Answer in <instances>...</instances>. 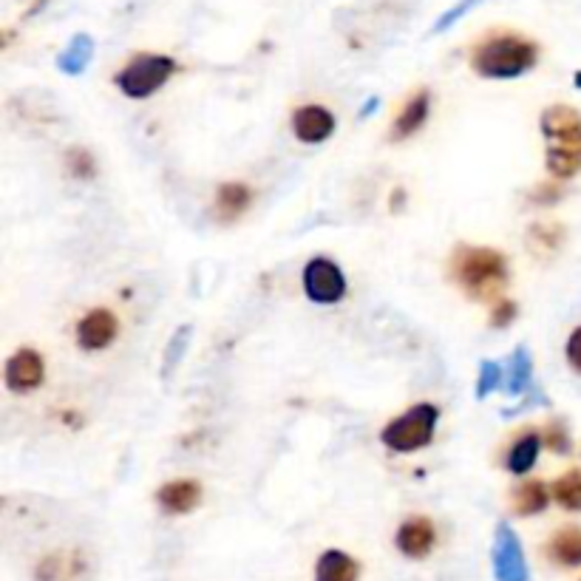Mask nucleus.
<instances>
[{"label":"nucleus","instance_id":"obj_16","mask_svg":"<svg viewBox=\"0 0 581 581\" xmlns=\"http://www.w3.org/2000/svg\"><path fill=\"white\" fill-rule=\"evenodd\" d=\"M550 559L562 567H579L581 564V530L579 528H562L547 547Z\"/></svg>","mask_w":581,"mask_h":581},{"label":"nucleus","instance_id":"obj_9","mask_svg":"<svg viewBox=\"0 0 581 581\" xmlns=\"http://www.w3.org/2000/svg\"><path fill=\"white\" fill-rule=\"evenodd\" d=\"M117 329H120L117 318L108 309H91L86 318L77 324V343L86 352H97V349H105L117 338Z\"/></svg>","mask_w":581,"mask_h":581},{"label":"nucleus","instance_id":"obj_22","mask_svg":"<svg viewBox=\"0 0 581 581\" xmlns=\"http://www.w3.org/2000/svg\"><path fill=\"white\" fill-rule=\"evenodd\" d=\"M564 239V230L559 224H536L533 230H530V247L536 250V253H553V250H559V244Z\"/></svg>","mask_w":581,"mask_h":581},{"label":"nucleus","instance_id":"obj_12","mask_svg":"<svg viewBox=\"0 0 581 581\" xmlns=\"http://www.w3.org/2000/svg\"><path fill=\"white\" fill-rule=\"evenodd\" d=\"M159 505L168 513H188L199 505L202 499V488L193 479H173L165 488H159Z\"/></svg>","mask_w":581,"mask_h":581},{"label":"nucleus","instance_id":"obj_3","mask_svg":"<svg viewBox=\"0 0 581 581\" xmlns=\"http://www.w3.org/2000/svg\"><path fill=\"white\" fill-rule=\"evenodd\" d=\"M454 278L474 298H494L508 281V261L488 247H460L454 256Z\"/></svg>","mask_w":581,"mask_h":581},{"label":"nucleus","instance_id":"obj_24","mask_svg":"<svg viewBox=\"0 0 581 581\" xmlns=\"http://www.w3.org/2000/svg\"><path fill=\"white\" fill-rule=\"evenodd\" d=\"M69 171L74 173L77 179H91V176H94V156L88 154V151H83V148L71 151Z\"/></svg>","mask_w":581,"mask_h":581},{"label":"nucleus","instance_id":"obj_8","mask_svg":"<svg viewBox=\"0 0 581 581\" xmlns=\"http://www.w3.org/2000/svg\"><path fill=\"white\" fill-rule=\"evenodd\" d=\"M46 366L35 349H20L6 363V386L12 392H32L43 383Z\"/></svg>","mask_w":581,"mask_h":581},{"label":"nucleus","instance_id":"obj_26","mask_svg":"<svg viewBox=\"0 0 581 581\" xmlns=\"http://www.w3.org/2000/svg\"><path fill=\"white\" fill-rule=\"evenodd\" d=\"M567 360L576 372H581V326L573 329V335L567 338Z\"/></svg>","mask_w":581,"mask_h":581},{"label":"nucleus","instance_id":"obj_30","mask_svg":"<svg viewBox=\"0 0 581 581\" xmlns=\"http://www.w3.org/2000/svg\"><path fill=\"white\" fill-rule=\"evenodd\" d=\"M576 86H581V71H579V74H576Z\"/></svg>","mask_w":581,"mask_h":581},{"label":"nucleus","instance_id":"obj_28","mask_svg":"<svg viewBox=\"0 0 581 581\" xmlns=\"http://www.w3.org/2000/svg\"><path fill=\"white\" fill-rule=\"evenodd\" d=\"M516 318V304L513 301H499V307H496L494 318H491V324L494 326H508Z\"/></svg>","mask_w":581,"mask_h":581},{"label":"nucleus","instance_id":"obj_13","mask_svg":"<svg viewBox=\"0 0 581 581\" xmlns=\"http://www.w3.org/2000/svg\"><path fill=\"white\" fill-rule=\"evenodd\" d=\"M428 111H431V94L428 91H417L409 103L403 105V111L397 114V120L392 125V137L406 139L411 134H417L426 125Z\"/></svg>","mask_w":581,"mask_h":581},{"label":"nucleus","instance_id":"obj_10","mask_svg":"<svg viewBox=\"0 0 581 581\" xmlns=\"http://www.w3.org/2000/svg\"><path fill=\"white\" fill-rule=\"evenodd\" d=\"M292 131L301 142L318 145L335 131V117L326 111L324 105H304L292 114Z\"/></svg>","mask_w":581,"mask_h":581},{"label":"nucleus","instance_id":"obj_21","mask_svg":"<svg viewBox=\"0 0 581 581\" xmlns=\"http://www.w3.org/2000/svg\"><path fill=\"white\" fill-rule=\"evenodd\" d=\"M553 496L562 505L564 511H581V474L579 471H567L564 477L556 479L553 485Z\"/></svg>","mask_w":581,"mask_h":581},{"label":"nucleus","instance_id":"obj_19","mask_svg":"<svg viewBox=\"0 0 581 581\" xmlns=\"http://www.w3.org/2000/svg\"><path fill=\"white\" fill-rule=\"evenodd\" d=\"M539 448H542V440L536 434H522L508 451V468L513 474H528L539 460Z\"/></svg>","mask_w":581,"mask_h":581},{"label":"nucleus","instance_id":"obj_18","mask_svg":"<svg viewBox=\"0 0 581 581\" xmlns=\"http://www.w3.org/2000/svg\"><path fill=\"white\" fill-rule=\"evenodd\" d=\"M530 383H533V358H530L528 346H516L511 363H508V392H528Z\"/></svg>","mask_w":581,"mask_h":581},{"label":"nucleus","instance_id":"obj_25","mask_svg":"<svg viewBox=\"0 0 581 581\" xmlns=\"http://www.w3.org/2000/svg\"><path fill=\"white\" fill-rule=\"evenodd\" d=\"M545 445L547 448H553L556 454H567V451H570V437H567V428H564L562 423H553V426H547Z\"/></svg>","mask_w":581,"mask_h":581},{"label":"nucleus","instance_id":"obj_17","mask_svg":"<svg viewBox=\"0 0 581 581\" xmlns=\"http://www.w3.org/2000/svg\"><path fill=\"white\" fill-rule=\"evenodd\" d=\"M547 502H550V496H547L545 485L539 479H530L522 488H516V494H513V511L519 513V516H533V513L545 511Z\"/></svg>","mask_w":581,"mask_h":581},{"label":"nucleus","instance_id":"obj_7","mask_svg":"<svg viewBox=\"0 0 581 581\" xmlns=\"http://www.w3.org/2000/svg\"><path fill=\"white\" fill-rule=\"evenodd\" d=\"M494 576L496 581H530L522 542H519V536L508 525L496 528Z\"/></svg>","mask_w":581,"mask_h":581},{"label":"nucleus","instance_id":"obj_20","mask_svg":"<svg viewBox=\"0 0 581 581\" xmlns=\"http://www.w3.org/2000/svg\"><path fill=\"white\" fill-rule=\"evenodd\" d=\"M91 54H94V40L88 35H77L69 43V49L60 54L57 66L66 71V74H80L88 66Z\"/></svg>","mask_w":581,"mask_h":581},{"label":"nucleus","instance_id":"obj_11","mask_svg":"<svg viewBox=\"0 0 581 581\" xmlns=\"http://www.w3.org/2000/svg\"><path fill=\"white\" fill-rule=\"evenodd\" d=\"M434 542H437V530L426 516H411L409 522H403L397 530V547L409 559H426Z\"/></svg>","mask_w":581,"mask_h":581},{"label":"nucleus","instance_id":"obj_5","mask_svg":"<svg viewBox=\"0 0 581 581\" xmlns=\"http://www.w3.org/2000/svg\"><path fill=\"white\" fill-rule=\"evenodd\" d=\"M176 71V63L165 54H137L128 66L117 74V86L125 97L145 100L165 86Z\"/></svg>","mask_w":581,"mask_h":581},{"label":"nucleus","instance_id":"obj_27","mask_svg":"<svg viewBox=\"0 0 581 581\" xmlns=\"http://www.w3.org/2000/svg\"><path fill=\"white\" fill-rule=\"evenodd\" d=\"M471 3H477V0H462L460 6H454V9H451V12H445L443 20H440V23H437V26H434V32H445V29H448V26H451V23H457V20H460L462 15H465V12H468V9H471Z\"/></svg>","mask_w":581,"mask_h":581},{"label":"nucleus","instance_id":"obj_15","mask_svg":"<svg viewBox=\"0 0 581 581\" xmlns=\"http://www.w3.org/2000/svg\"><path fill=\"white\" fill-rule=\"evenodd\" d=\"M250 202H253V190L247 188V185H241V182H227V185L219 188V196H216L219 219H224V222L239 219L241 213L250 207Z\"/></svg>","mask_w":581,"mask_h":581},{"label":"nucleus","instance_id":"obj_14","mask_svg":"<svg viewBox=\"0 0 581 581\" xmlns=\"http://www.w3.org/2000/svg\"><path fill=\"white\" fill-rule=\"evenodd\" d=\"M360 567L343 550H326L315 567V581H358Z\"/></svg>","mask_w":581,"mask_h":581},{"label":"nucleus","instance_id":"obj_6","mask_svg":"<svg viewBox=\"0 0 581 581\" xmlns=\"http://www.w3.org/2000/svg\"><path fill=\"white\" fill-rule=\"evenodd\" d=\"M304 292L315 304H338L346 292L341 267L329 258H312L304 267Z\"/></svg>","mask_w":581,"mask_h":581},{"label":"nucleus","instance_id":"obj_1","mask_svg":"<svg viewBox=\"0 0 581 581\" xmlns=\"http://www.w3.org/2000/svg\"><path fill=\"white\" fill-rule=\"evenodd\" d=\"M542 134L550 142L547 171L573 179L581 171V114L570 105H553L542 114Z\"/></svg>","mask_w":581,"mask_h":581},{"label":"nucleus","instance_id":"obj_4","mask_svg":"<svg viewBox=\"0 0 581 581\" xmlns=\"http://www.w3.org/2000/svg\"><path fill=\"white\" fill-rule=\"evenodd\" d=\"M437 417L440 409L431 406V403H420L406 414H400L397 420H392L389 426L383 428L380 440L383 445L394 451V454H411V451H420L434 440V426H437Z\"/></svg>","mask_w":581,"mask_h":581},{"label":"nucleus","instance_id":"obj_23","mask_svg":"<svg viewBox=\"0 0 581 581\" xmlns=\"http://www.w3.org/2000/svg\"><path fill=\"white\" fill-rule=\"evenodd\" d=\"M502 375H505V372H502V366H499V363H494V360H482V366H479V380H477L479 400H485L488 394L499 389Z\"/></svg>","mask_w":581,"mask_h":581},{"label":"nucleus","instance_id":"obj_2","mask_svg":"<svg viewBox=\"0 0 581 581\" xmlns=\"http://www.w3.org/2000/svg\"><path fill=\"white\" fill-rule=\"evenodd\" d=\"M539 60V46L519 35H496L482 40L477 52L471 57V66L482 77L491 80H513L536 66Z\"/></svg>","mask_w":581,"mask_h":581},{"label":"nucleus","instance_id":"obj_29","mask_svg":"<svg viewBox=\"0 0 581 581\" xmlns=\"http://www.w3.org/2000/svg\"><path fill=\"white\" fill-rule=\"evenodd\" d=\"M559 196H562V188H556V185H542V188L533 193V202H539V205H553Z\"/></svg>","mask_w":581,"mask_h":581}]
</instances>
